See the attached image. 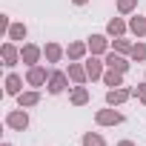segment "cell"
Wrapping results in <instances>:
<instances>
[{"mask_svg": "<svg viewBox=\"0 0 146 146\" xmlns=\"http://www.w3.org/2000/svg\"><path fill=\"white\" fill-rule=\"evenodd\" d=\"M115 49H117V52H132V46H129L126 40H117V43H115Z\"/></svg>", "mask_w": 146, "mask_h": 146, "instance_id": "24", "label": "cell"}, {"mask_svg": "<svg viewBox=\"0 0 146 146\" xmlns=\"http://www.w3.org/2000/svg\"><path fill=\"white\" fill-rule=\"evenodd\" d=\"M6 123H9L12 129H20V132H23V129L29 126V117H26V112H12V115L6 117Z\"/></svg>", "mask_w": 146, "mask_h": 146, "instance_id": "2", "label": "cell"}, {"mask_svg": "<svg viewBox=\"0 0 146 146\" xmlns=\"http://www.w3.org/2000/svg\"><path fill=\"white\" fill-rule=\"evenodd\" d=\"M86 100H89V92H86L83 86H80V89H75V95H72V103H75V106H83Z\"/></svg>", "mask_w": 146, "mask_h": 146, "instance_id": "15", "label": "cell"}, {"mask_svg": "<svg viewBox=\"0 0 146 146\" xmlns=\"http://www.w3.org/2000/svg\"><path fill=\"white\" fill-rule=\"evenodd\" d=\"M83 146H106V143H103L100 135H86V137H83Z\"/></svg>", "mask_w": 146, "mask_h": 146, "instance_id": "22", "label": "cell"}, {"mask_svg": "<svg viewBox=\"0 0 146 146\" xmlns=\"http://www.w3.org/2000/svg\"><path fill=\"white\" fill-rule=\"evenodd\" d=\"M37 100H40L37 92H26V95H20V106H35Z\"/></svg>", "mask_w": 146, "mask_h": 146, "instance_id": "17", "label": "cell"}, {"mask_svg": "<svg viewBox=\"0 0 146 146\" xmlns=\"http://www.w3.org/2000/svg\"><path fill=\"white\" fill-rule=\"evenodd\" d=\"M106 63H109V69H117V72H126V69H129V63H126L120 54H115V52L106 57Z\"/></svg>", "mask_w": 146, "mask_h": 146, "instance_id": "7", "label": "cell"}, {"mask_svg": "<svg viewBox=\"0 0 146 146\" xmlns=\"http://www.w3.org/2000/svg\"><path fill=\"white\" fill-rule=\"evenodd\" d=\"M26 80H29L32 86H40V83H46V69H40V66H32Z\"/></svg>", "mask_w": 146, "mask_h": 146, "instance_id": "4", "label": "cell"}, {"mask_svg": "<svg viewBox=\"0 0 146 146\" xmlns=\"http://www.w3.org/2000/svg\"><path fill=\"white\" fill-rule=\"evenodd\" d=\"M89 49H92V54H100V52L106 49V37H103V35H95V37L89 40Z\"/></svg>", "mask_w": 146, "mask_h": 146, "instance_id": "9", "label": "cell"}, {"mask_svg": "<svg viewBox=\"0 0 146 146\" xmlns=\"http://www.w3.org/2000/svg\"><path fill=\"white\" fill-rule=\"evenodd\" d=\"M129 26H132V32H135L137 37H143V35H146V20H143V17H132V23H129Z\"/></svg>", "mask_w": 146, "mask_h": 146, "instance_id": "13", "label": "cell"}, {"mask_svg": "<svg viewBox=\"0 0 146 146\" xmlns=\"http://www.w3.org/2000/svg\"><path fill=\"white\" fill-rule=\"evenodd\" d=\"M129 95H132V92H129V89H112V92H109V95H106V100H109V103H112V106H115V103H123V100H126V98H129Z\"/></svg>", "mask_w": 146, "mask_h": 146, "instance_id": "8", "label": "cell"}, {"mask_svg": "<svg viewBox=\"0 0 146 146\" xmlns=\"http://www.w3.org/2000/svg\"><path fill=\"white\" fill-rule=\"evenodd\" d=\"M83 52H86V46H83V43H72V46H69V57H75V60H78V57H83Z\"/></svg>", "mask_w": 146, "mask_h": 146, "instance_id": "19", "label": "cell"}, {"mask_svg": "<svg viewBox=\"0 0 146 146\" xmlns=\"http://www.w3.org/2000/svg\"><path fill=\"white\" fill-rule=\"evenodd\" d=\"M86 75H89L92 80H95V78H100V60H95V57H92V60L86 63Z\"/></svg>", "mask_w": 146, "mask_h": 146, "instance_id": "14", "label": "cell"}, {"mask_svg": "<svg viewBox=\"0 0 146 146\" xmlns=\"http://www.w3.org/2000/svg\"><path fill=\"white\" fill-rule=\"evenodd\" d=\"M63 86H66V75L63 72H54V75L49 78V92L57 95V92H63Z\"/></svg>", "mask_w": 146, "mask_h": 146, "instance_id": "3", "label": "cell"}, {"mask_svg": "<svg viewBox=\"0 0 146 146\" xmlns=\"http://www.w3.org/2000/svg\"><path fill=\"white\" fill-rule=\"evenodd\" d=\"M75 3H78V6H80V3H86V0H75Z\"/></svg>", "mask_w": 146, "mask_h": 146, "instance_id": "27", "label": "cell"}, {"mask_svg": "<svg viewBox=\"0 0 146 146\" xmlns=\"http://www.w3.org/2000/svg\"><path fill=\"white\" fill-rule=\"evenodd\" d=\"M6 92H9V95H17V92H20V78H17V75H9V78H6Z\"/></svg>", "mask_w": 146, "mask_h": 146, "instance_id": "12", "label": "cell"}, {"mask_svg": "<svg viewBox=\"0 0 146 146\" xmlns=\"http://www.w3.org/2000/svg\"><path fill=\"white\" fill-rule=\"evenodd\" d=\"M120 120H123V115H120V112H112V109L98 112V123H100V126H117Z\"/></svg>", "mask_w": 146, "mask_h": 146, "instance_id": "1", "label": "cell"}, {"mask_svg": "<svg viewBox=\"0 0 146 146\" xmlns=\"http://www.w3.org/2000/svg\"><path fill=\"white\" fill-rule=\"evenodd\" d=\"M137 98H140V100L146 103V86H137Z\"/></svg>", "mask_w": 146, "mask_h": 146, "instance_id": "25", "label": "cell"}, {"mask_svg": "<svg viewBox=\"0 0 146 146\" xmlns=\"http://www.w3.org/2000/svg\"><path fill=\"white\" fill-rule=\"evenodd\" d=\"M3 146H9V143H3Z\"/></svg>", "mask_w": 146, "mask_h": 146, "instance_id": "28", "label": "cell"}, {"mask_svg": "<svg viewBox=\"0 0 146 146\" xmlns=\"http://www.w3.org/2000/svg\"><path fill=\"white\" fill-rule=\"evenodd\" d=\"M117 146H135V143H132V140H120Z\"/></svg>", "mask_w": 146, "mask_h": 146, "instance_id": "26", "label": "cell"}, {"mask_svg": "<svg viewBox=\"0 0 146 146\" xmlns=\"http://www.w3.org/2000/svg\"><path fill=\"white\" fill-rule=\"evenodd\" d=\"M135 3H137V0H117V9H120V12H132Z\"/></svg>", "mask_w": 146, "mask_h": 146, "instance_id": "23", "label": "cell"}, {"mask_svg": "<svg viewBox=\"0 0 146 146\" xmlns=\"http://www.w3.org/2000/svg\"><path fill=\"white\" fill-rule=\"evenodd\" d=\"M69 78L75 80V83H83V80H86L89 75H86V69H83V66H78V63H72V66H69Z\"/></svg>", "mask_w": 146, "mask_h": 146, "instance_id": "6", "label": "cell"}, {"mask_svg": "<svg viewBox=\"0 0 146 146\" xmlns=\"http://www.w3.org/2000/svg\"><path fill=\"white\" fill-rule=\"evenodd\" d=\"M60 54H63V49H60L57 43H49V46H46V57H49L52 63H57V60H60Z\"/></svg>", "mask_w": 146, "mask_h": 146, "instance_id": "11", "label": "cell"}, {"mask_svg": "<svg viewBox=\"0 0 146 146\" xmlns=\"http://www.w3.org/2000/svg\"><path fill=\"white\" fill-rule=\"evenodd\" d=\"M120 75H123V72H117V69L106 72V86H120Z\"/></svg>", "mask_w": 146, "mask_h": 146, "instance_id": "18", "label": "cell"}, {"mask_svg": "<svg viewBox=\"0 0 146 146\" xmlns=\"http://www.w3.org/2000/svg\"><path fill=\"white\" fill-rule=\"evenodd\" d=\"M9 37H12V40H23V37H26V26H23V23H15V26L9 29Z\"/></svg>", "mask_w": 146, "mask_h": 146, "instance_id": "16", "label": "cell"}, {"mask_svg": "<svg viewBox=\"0 0 146 146\" xmlns=\"http://www.w3.org/2000/svg\"><path fill=\"white\" fill-rule=\"evenodd\" d=\"M132 57H135V60H146V46H143V43H135V46H132Z\"/></svg>", "mask_w": 146, "mask_h": 146, "instance_id": "21", "label": "cell"}, {"mask_svg": "<svg viewBox=\"0 0 146 146\" xmlns=\"http://www.w3.org/2000/svg\"><path fill=\"white\" fill-rule=\"evenodd\" d=\"M3 60H6V66H15V63H17V49H15L12 43L3 46Z\"/></svg>", "mask_w": 146, "mask_h": 146, "instance_id": "10", "label": "cell"}, {"mask_svg": "<svg viewBox=\"0 0 146 146\" xmlns=\"http://www.w3.org/2000/svg\"><path fill=\"white\" fill-rule=\"evenodd\" d=\"M20 57H23V63H29V66H35V60L40 57V49H37V46H23V52H20Z\"/></svg>", "mask_w": 146, "mask_h": 146, "instance_id": "5", "label": "cell"}, {"mask_svg": "<svg viewBox=\"0 0 146 146\" xmlns=\"http://www.w3.org/2000/svg\"><path fill=\"white\" fill-rule=\"evenodd\" d=\"M123 29H126V26H123V20H117V17L109 23V35H115V37H117V35H123Z\"/></svg>", "mask_w": 146, "mask_h": 146, "instance_id": "20", "label": "cell"}]
</instances>
